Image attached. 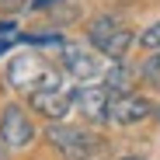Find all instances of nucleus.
<instances>
[{"mask_svg": "<svg viewBox=\"0 0 160 160\" xmlns=\"http://www.w3.org/2000/svg\"><path fill=\"white\" fill-rule=\"evenodd\" d=\"M7 84L14 91H24V94H35V91H45V87H56L59 84V73L45 56L38 52H21L7 63Z\"/></svg>", "mask_w": 160, "mask_h": 160, "instance_id": "f257e3e1", "label": "nucleus"}, {"mask_svg": "<svg viewBox=\"0 0 160 160\" xmlns=\"http://www.w3.org/2000/svg\"><path fill=\"white\" fill-rule=\"evenodd\" d=\"M0 35H18V24L14 21H0Z\"/></svg>", "mask_w": 160, "mask_h": 160, "instance_id": "2eb2a0df", "label": "nucleus"}, {"mask_svg": "<svg viewBox=\"0 0 160 160\" xmlns=\"http://www.w3.org/2000/svg\"><path fill=\"white\" fill-rule=\"evenodd\" d=\"M0 143L7 150H24L35 143V122L24 112V104H18V101L4 104V112H0Z\"/></svg>", "mask_w": 160, "mask_h": 160, "instance_id": "20e7f679", "label": "nucleus"}, {"mask_svg": "<svg viewBox=\"0 0 160 160\" xmlns=\"http://www.w3.org/2000/svg\"><path fill=\"white\" fill-rule=\"evenodd\" d=\"M153 118H157V122H160V104H157V108H153Z\"/></svg>", "mask_w": 160, "mask_h": 160, "instance_id": "f3484780", "label": "nucleus"}, {"mask_svg": "<svg viewBox=\"0 0 160 160\" xmlns=\"http://www.w3.org/2000/svg\"><path fill=\"white\" fill-rule=\"evenodd\" d=\"M49 143L56 146L59 157H66V160H94V157H101L104 150H108V143H104L101 136H94V132H87V129H77V125H59V122H52Z\"/></svg>", "mask_w": 160, "mask_h": 160, "instance_id": "f03ea898", "label": "nucleus"}, {"mask_svg": "<svg viewBox=\"0 0 160 160\" xmlns=\"http://www.w3.org/2000/svg\"><path fill=\"white\" fill-rule=\"evenodd\" d=\"M14 42H18V35H4V38H0V52H7Z\"/></svg>", "mask_w": 160, "mask_h": 160, "instance_id": "dca6fc26", "label": "nucleus"}, {"mask_svg": "<svg viewBox=\"0 0 160 160\" xmlns=\"http://www.w3.org/2000/svg\"><path fill=\"white\" fill-rule=\"evenodd\" d=\"M87 42H91L98 52H104L108 59H125V52H129L132 42H136V35H132L118 18L98 14V18H91V24H87Z\"/></svg>", "mask_w": 160, "mask_h": 160, "instance_id": "7ed1b4c3", "label": "nucleus"}, {"mask_svg": "<svg viewBox=\"0 0 160 160\" xmlns=\"http://www.w3.org/2000/svg\"><path fill=\"white\" fill-rule=\"evenodd\" d=\"M132 77H139V66H129L125 59H112V66L104 70V87L112 94H129Z\"/></svg>", "mask_w": 160, "mask_h": 160, "instance_id": "1a4fd4ad", "label": "nucleus"}, {"mask_svg": "<svg viewBox=\"0 0 160 160\" xmlns=\"http://www.w3.org/2000/svg\"><path fill=\"white\" fill-rule=\"evenodd\" d=\"M139 45L146 49V52H153V49H160V21H153L150 28L139 35Z\"/></svg>", "mask_w": 160, "mask_h": 160, "instance_id": "f8f14e48", "label": "nucleus"}, {"mask_svg": "<svg viewBox=\"0 0 160 160\" xmlns=\"http://www.w3.org/2000/svg\"><path fill=\"white\" fill-rule=\"evenodd\" d=\"M32 0H0V11H7V14H18V11H24Z\"/></svg>", "mask_w": 160, "mask_h": 160, "instance_id": "ddd939ff", "label": "nucleus"}, {"mask_svg": "<svg viewBox=\"0 0 160 160\" xmlns=\"http://www.w3.org/2000/svg\"><path fill=\"white\" fill-rule=\"evenodd\" d=\"M108 98L112 91L104 84H91V87H77L73 91V108L91 118V122H108Z\"/></svg>", "mask_w": 160, "mask_h": 160, "instance_id": "423d86ee", "label": "nucleus"}, {"mask_svg": "<svg viewBox=\"0 0 160 160\" xmlns=\"http://www.w3.org/2000/svg\"><path fill=\"white\" fill-rule=\"evenodd\" d=\"M63 0H32L28 4V11H49V7H59Z\"/></svg>", "mask_w": 160, "mask_h": 160, "instance_id": "4468645a", "label": "nucleus"}, {"mask_svg": "<svg viewBox=\"0 0 160 160\" xmlns=\"http://www.w3.org/2000/svg\"><path fill=\"white\" fill-rule=\"evenodd\" d=\"M153 108L157 104H150L143 94H112L108 98V122H115V125H136V122H143V118H150L153 115Z\"/></svg>", "mask_w": 160, "mask_h": 160, "instance_id": "39448f33", "label": "nucleus"}, {"mask_svg": "<svg viewBox=\"0 0 160 160\" xmlns=\"http://www.w3.org/2000/svg\"><path fill=\"white\" fill-rule=\"evenodd\" d=\"M18 42H21V45H49V49H63V45H66V38H63L59 32H45V35H18Z\"/></svg>", "mask_w": 160, "mask_h": 160, "instance_id": "9b49d317", "label": "nucleus"}, {"mask_svg": "<svg viewBox=\"0 0 160 160\" xmlns=\"http://www.w3.org/2000/svg\"><path fill=\"white\" fill-rule=\"evenodd\" d=\"M63 70L73 77V80H94L101 77V63L91 56V52H84L80 45H63Z\"/></svg>", "mask_w": 160, "mask_h": 160, "instance_id": "6e6552de", "label": "nucleus"}, {"mask_svg": "<svg viewBox=\"0 0 160 160\" xmlns=\"http://www.w3.org/2000/svg\"><path fill=\"white\" fill-rule=\"evenodd\" d=\"M139 77L146 80L150 87H157V91H160V49H153L150 56L139 63Z\"/></svg>", "mask_w": 160, "mask_h": 160, "instance_id": "9d476101", "label": "nucleus"}, {"mask_svg": "<svg viewBox=\"0 0 160 160\" xmlns=\"http://www.w3.org/2000/svg\"><path fill=\"white\" fill-rule=\"evenodd\" d=\"M28 101H32V108H35L38 115H45V118H52V122H59V118L73 108V94H70L66 87H59V84L28 94Z\"/></svg>", "mask_w": 160, "mask_h": 160, "instance_id": "0eeeda50", "label": "nucleus"}, {"mask_svg": "<svg viewBox=\"0 0 160 160\" xmlns=\"http://www.w3.org/2000/svg\"><path fill=\"white\" fill-rule=\"evenodd\" d=\"M125 160H143V157H125Z\"/></svg>", "mask_w": 160, "mask_h": 160, "instance_id": "a211bd4d", "label": "nucleus"}]
</instances>
